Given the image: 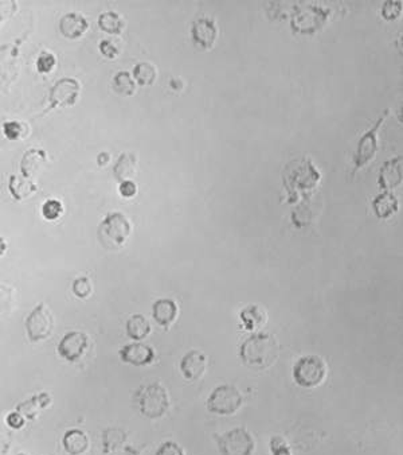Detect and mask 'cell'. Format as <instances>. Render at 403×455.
<instances>
[{
	"instance_id": "6da1fadb",
	"label": "cell",
	"mask_w": 403,
	"mask_h": 455,
	"mask_svg": "<svg viewBox=\"0 0 403 455\" xmlns=\"http://www.w3.org/2000/svg\"><path fill=\"white\" fill-rule=\"evenodd\" d=\"M280 356V345L276 337L256 333L244 341L239 347L242 362L253 369H266L272 367Z\"/></svg>"
},
{
	"instance_id": "7a4b0ae2",
	"label": "cell",
	"mask_w": 403,
	"mask_h": 455,
	"mask_svg": "<svg viewBox=\"0 0 403 455\" xmlns=\"http://www.w3.org/2000/svg\"><path fill=\"white\" fill-rule=\"evenodd\" d=\"M131 230V223L125 215L113 212L100 223L97 228V239L108 251H117L127 242Z\"/></svg>"
},
{
	"instance_id": "3957f363",
	"label": "cell",
	"mask_w": 403,
	"mask_h": 455,
	"mask_svg": "<svg viewBox=\"0 0 403 455\" xmlns=\"http://www.w3.org/2000/svg\"><path fill=\"white\" fill-rule=\"evenodd\" d=\"M136 402L142 415L148 419L163 418L169 408L166 388L159 383L148 384L136 392Z\"/></svg>"
},
{
	"instance_id": "277c9868",
	"label": "cell",
	"mask_w": 403,
	"mask_h": 455,
	"mask_svg": "<svg viewBox=\"0 0 403 455\" xmlns=\"http://www.w3.org/2000/svg\"><path fill=\"white\" fill-rule=\"evenodd\" d=\"M327 374V365L319 356L309 354L297 361L293 367V380L303 388L320 385Z\"/></svg>"
},
{
	"instance_id": "5b68a950",
	"label": "cell",
	"mask_w": 403,
	"mask_h": 455,
	"mask_svg": "<svg viewBox=\"0 0 403 455\" xmlns=\"http://www.w3.org/2000/svg\"><path fill=\"white\" fill-rule=\"evenodd\" d=\"M24 327L28 341L33 344H38L50 338L54 329V318L50 309L43 302L38 303L27 315L24 321Z\"/></svg>"
},
{
	"instance_id": "8992f818",
	"label": "cell",
	"mask_w": 403,
	"mask_h": 455,
	"mask_svg": "<svg viewBox=\"0 0 403 455\" xmlns=\"http://www.w3.org/2000/svg\"><path fill=\"white\" fill-rule=\"evenodd\" d=\"M242 395L234 385H219L207 400V409L211 414L229 416L236 414L242 406Z\"/></svg>"
},
{
	"instance_id": "52a82bcc",
	"label": "cell",
	"mask_w": 403,
	"mask_h": 455,
	"mask_svg": "<svg viewBox=\"0 0 403 455\" xmlns=\"http://www.w3.org/2000/svg\"><path fill=\"white\" fill-rule=\"evenodd\" d=\"M80 83L75 78H61L50 88L48 92V107L42 116L48 115L53 109L73 107L80 97Z\"/></svg>"
},
{
	"instance_id": "ba28073f",
	"label": "cell",
	"mask_w": 403,
	"mask_h": 455,
	"mask_svg": "<svg viewBox=\"0 0 403 455\" xmlns=\"http://www.w3.org/2000/svg\"><path fill=\"white\" fill-rule=\"evenodd\" d=\"M389 109H384L383 111V113H382V116H380L378 121L375 123V126L371 128V130H368L360 139H359V142H357V147H356V153L355 155H354V165H355V170H354V173H355L356 170H359V168H365L366 165H368L375 155H377V153H378V132H380V127L383 126V123H384V120L387 118V115H389Z\"/></svg>"
},
{
	"instance_id": "9c48e42d",
	"label": "cell",
	"mask_w": 403,
	"mask_h": 455,
	"mask_svg": "<svg viewBox=\"0 0 403 455\" xmlns=\"http://www.w3.org/2000/svg\"><path fill=\"white\" fill-rule=\"evenodd\" d=\"M216 442L222 455H251L254 451V439L244 427L225 432Z\"/></svg>"
},
{
	"instance_id": "30bf717a",
	"label": "cell",
	"mask_w": 403,
	"mask_h": 455,
	"mask_svg": "<svg viewBox=\"0 0 403 455\" xmlns=\"http://www.w3.org/2000/svg\"><path fill=\"white\" fill-rule=\"evenodd\" d=\"M89 347V337L83 332H69L61 338L57 353L69 362H77L83 359Z\"/></svg>"
},
{
	"instance_id": "8fae6325",
	"label": "cell",
	"mask_w": 403,
	"mask_h": 455,
	"mask_svg": "<svg viewBox=\"0 0 403 455\" xmlns=\"http://www.w3.org/2000/svg\"><path fill=\"white\" fill-rule=\"evenodd\" d=\"M191 38H192V42L202 50L213 48L218 38V29L214 24L213 19L206 16L198 18L191 27Z\"/></svg>"
},
{
	"instance_id": "7c38bea8",
	"label": "cell",
	"mask_w": 403,
	"mask_h": 455,
	"mask_svg": "<svg viewBox=\"0 0 403 455\" xmlns=\"http://www.w3.org/2000/svg\"><path fill=\"white\" fill-rule=\"evenodd\" d=\"M119 354L122 362L131 364L133 367H147L155 359L154 349L140 342H133L121 347Z\"/></svg>"
},
{
	"instance_id": "4fadbf2b",
	"label": "cell",
	"mask_w": 403,
	"mask_h": 455,
	"mask_svg": "<svg viewBox=\"0 0 403 455\" xmlns=\"http://www.w3.org/2000/svg\"><path fill=\"white\" fill-rule=\"evenodd\" d=\"M402 155L395 156L392 160H386L380 170L378 185L380 189L390 190L401 186L402 183Z\"/></svg>"
},
{
	"instance_id": "5bb4252c",
	"label": "cell",
	"mask_w": 403,
	"mask_h": 455,
	"mask_svg": "<svg viewBox=\"0 0 403 455\" xmlns=\"http://www.w3.org/2000/svg\"><path fill=\"white\" fill-rule=\"evenodd\" d=\"M207 369V359L199 350L187 352L180 361V371L186 380H198Z\"/></svg>"
},
{
	"instance_id": "9a60e30c",
	"label": "cell",
	"mask_w": 403,
	"mask_h": 455,
	"mask_svg": "<svg viewBox=\"0 0 403 455\" xmlns=\"http://www.w3.org/2000/svg\"><path fill=\"white\" fill-rule=\"evenodd\" d=\"M89 30L88 19L78 12H69L60 21V31L68 39H78Z\"/></svg>"
},
{
	"instance_id": "2e32d148",
	"label": "cell",
	"mask_w": 403,
	"mask_h": 455,
	"mask_svg": "<svg viewBox=\"0 0 403 455\" xmlns=\"http://www.w3.org/2000/svg\"><path fill=\"white\" fill-rule=\"evenodd\" d=\"M48 162V153L41 148H30L24 153L21 160V171L24 178L33 180Z\"/></svg>"
},
{
	"instance_id": "e0dca14e",
	"label": "cell",
	"mask_w": 403,
	"mask_h": 455,
	"mask_svg": "<svg viewBox=\"0 0 403 455\" xmlns=\"http://www.w3.org/2000/svg\"><path fill=\"white\" fill-rule=\"evenodd\" d=\"M152 317L155 322L162 327H169V324H174L178 317V306L175 300H157L152 306Z\"/></svg>"
},
{
	"instance_id": "ac0fdd59",
	"label": "cell",
	"mask_w": 403,
	"mask_h": 455,
	"mask_svg": "<svg viewBox=\"0 0 403 455\" xmlns=\"http://www.w3.org/2000/svg\"><path fill=\"white\" fill-rule=\"evenodd\" d=\"M62 446L68 454L83 455L89 449V438L83 430L71 429L65 432L62 438Z\"/></svg>"
},
{
	"instance_id": "d6986e66",
	"label": "cell",
	"mask_w": 403,
	"mask_h": 455,
	"mask_svg": "<svg viewBox=\"0 0 403 455\" xmlns=\"http://www.w3.org/2000/svg\"><path fill=\"white\" fill-rule=\"evenodd\" d=\"M51 404V396L48 392H42L39 395L33 396L31 399L18 404L16 412H19L24 419L34 420L39 411L48 408Z\"/></svg>"
},
{
	"instance_id": "ffe728a7",
	"label": "cell",
	"mask_w": 403,
	"mask_h": 455,
	"mask_svg": "<svg viewBox=\"0 0 403 455\" xmlns=\"http://www.w3.org/2000/svg\"><path fill=\"white\" fill-rule=\"evenodd\" d=\"M38 190L36 183L23 175H11L9 180V192L15 201H24Z\"/></svg>"
},
{
	"instance_id": "44dd1931",
	"label": "cell",
	"mask_w": 403,
	"mask_h": 455,
	"mask_svg": "<svg viewBox=\"0 0 403 455\" xmlns=\"http://www.w3.org/2000/svg\"><path fill=\"white\" fill-rule=\"evenodd\" d=\"M136 173H137V156L131 153H122L113 168L115 178L121 183L124 180H131Z\"/></svg>"
},
{
	"instance_id": "7402d4cb",
	"label": "cell",
	"mask_w": 403,
	"mask_h": 455,
	"mask_svg": "<svg viewBox=\"0 0 403 455\" xmlns=\"http://www.w3.org/2000/svg\"><path fill=\"white\" fill-rule=\"evenodd\" d=\"M372 209L378 218H390L394 213L398 212V200L392 193H382L374 198Z\"/></svg>"
},
{
	"instance_id": "603a6c76",
	"label": "cell",
	"mask_w": 403,
	"mask_h": 455,
	"mask_svg": "<svg viewBox=\"0 0 403 455\" xmlns=\"http://www.w3.org/2000/svg\"><path fill=\"white\" fill-rule=\"evenodd\" d=\"M127 334L135 341H142L151 333V324L142 314H135L127 321Z\"/></svg>"
},
{
	"instance_id": "cb8c5ba5",
	"label": "cell",
	"mask_w": 403,
	"mask_h": 455,
	"mask_svg": "<svg viewBox=\"0 0 403 455\" xmlns=\"http://www.w3.org/2000/svg\"><path fill=\"white\" fill-rule=\"evenodd\" d=\"M98 27L109 36H120L124 29V24L117 12L107 11L100 15Z\"/></svg>"
},
{
	"instance_id": "d4e9b609",
	"label": "cell",
	"mask_w": 403,
	"mask_h": 455,
	"mask_svg": "<svg viewBox=\"0 0 403 455\" xmlns=\"http://www.w3.org/2000/svg\"><path fill=\"white\" fill-rule=\"evenodd\" d=\"M241 319L245 324V327L250 330V332H254L257 329H260L262 324H265L266 321V315L263 310H261L260 307L257 306H249L246 309H244L241 312Z\"/></svg>"
},
{
	"instance_id": "484cf974",
	"label": "cell",
	"mask_w": 403,
	"mask_h": 455,
	"mask_svg": "<svg viewBox=\"0 0 403 455\" xmlns=\"http://www.w3.org/2000/svg\"><path fill=\"white\" fill-rule=\"evenodd\" d=\"M127 444V432L121 429H107L103 432V446L104 453L109 454L110 451L119 449Z\"/></svg>"
},
{
	"instance_id": "4316f807",
	"label": "cell",
	"mask_w": 403,
	"mask_h": 455,
	"mask_svg": "<svg viewBox=\"0 0 403 455\" xmlns=\"http://www.w3.org/2000/svg\"><path fill=\"white\" fill-rule=\"evenodd\" d=\"M133 81H136L137 84L142 86H148L152 85L156 80V68L150 62H139L135 68H133Z\"/></svg>"
},
{
	"instance_id": "83f0119b",
	"label": "cell",
	"mask_w": 403,
	"mask_h": 455,
	"mask_svg": "<svg viewBox=\"0 0 403 455\" xmlns=\"http://www.w3.org/2000/svg\"><path fill=\"white\" fill-rule=\"evenodd\" d=\"M113 89L121 96H132L136 92V85L130 72H119L113 78Z\"/></svg>"
},
{
	"instance_id": "f1b7e54d",
	"label": "cell",
	"mask_w": 403,
	"mask_h": 455,
	"mask_svg": "<svg viewBox=\"0 0 403 455\" xmlns=\"http://www.w3.org/2000/svg\"><path fill=\"white\" fill-rule=\"evenodd\" d=\"M3 133L10 142H18L28 135V126L26 123L18 121V120L6 121L3 124Z\"/></svg>"
},
{
	"instance_id": "f546056e",
	"label": "cell",
	"mask_w": 403,
	"mask_h": 455,
	"mask_svg": "<svg viewBox=\"0 0 403 455\" xmlns=\"http://www.w3.org/2000/svg\"><path fill=\"white\" fill-rule=\"evenodd\" d=\"M71 290H73V294H74L77 298L86 300V298H89L90 294H92V282H90V279H89L88 276L77 277V279H74V282H73Z\"/></svg>"
},
{
	"instance_id": "4dcf8cb0",
	"label": "cell",
	"mask_w": 403,
	"mask_h": 455,
	"mask_svg": "<svg viewBox=\"0 0 403 455\" xmlns=\"http://www.w3.org/2000/svg\"><path fill=\"white\" fill-rule=\"evenodd\" d=\"M63 215V205L58 200H48L42 206V216L48 221H56Z\"/></svg>"
},
{
	"instance_id": "1f68e13d",
	"label": "cell",
	"mask_w": 403,
	"mask_h": 455,
	"mask_svg": "<svg viewBox=\"0 0 403 455\" xmlns=\"http://www.w3.org/2000/svg\"><path fill=\"white\" fill-rule=\"evenodd\" d=\"M36 71L41 74H48L54 71L57 65V58L50 51H42L36 60Z\"/></svg>"
},
{
	"instance_id": "d6a6232c",
	"label": "cell",
	"mask_w": 403,
	"mask_h": 455,
	"mask_svg": "<svg viewBox=\"0 0 403 455\" xmlns=\"http://www.w3.org/2000/svg\"><path fill=\"white\" fill-rule=\"evenodd\" d=\"M401 12H402V3L401 1L389 0V1H384L382 6V16L386 21H394V19L399 18Z\"/></svg>"
},
{
	"instance_id": "836d02e7",
	"label": "cell",
	"mask_w": 403,
	"mask_h": 455,
	"mask_svg": "<svg viewBox=\"0 0 403 455\" xmlns=\"http://www.w3.org/2000/svg\"><path fill=\"white\" fill-rule=\"evenodd\" d=\"M14 305V288L0 282V312L11 310Z\"/></svg>"
},
{
	"instance_id": "e575fe53",
	"label": "cell",
	"mask_w": 403,
	"mask_h": 455,
	"mask_svg": "<svg viewBox=\"0 0 403 455\" xmlns=\"http://www.w3.org/2000/svg\"><path fill=\"white\" fill-rule=\"evenodd\" d=\"M271 451L273 455H292L289 444L281 436H273L271 439Z\"/></svg>"
},
{
	"instance_id": "d590c367",
	"label": "cell",
	"mask_w": 403,
	"mask_h": 455,
	"mask_svg": "<svg viewBox=\"0 0 403 455\" xmlns=\"http://www.w3.org/2000/svg\"><path fill=\"white\" fill-rule=\"evenodd\" d=\"M155 455H184V451L177 442L167 441L159 446Z\"/></svg>"
},
{
	"instance_id": "8d00e7d4",
	"label": "cell",
	"mask_w": 403,
	"mask_h": 455,
	"mask_svg": "<svg viewBox=\"0 0 403 455\" xmlns=\"http://www.w3.org/2000/svg\"><path fill=\"white\" fill-rule=\"evenodd\" d=\"M100 51L105 58L109 60H115L119 56V48L109 39H104L100 42Z\"/></svg>"
},
{
	"instance_id": "74e56055",
	"label": "cell",
	"mask_w": 403,
	"mask_h": 455,
	"mask_svg": "<svg viewBox=\"0 0 403 455\" xmlns=\"http://www.w3.org/2000/svg\"><path fill=\"white\" fill-rule=\"evenodd\" d=\"M6 423H7L9 427H11L14 430H21V429H23L26 420H24L23 416H22L19 412L15 411V412H10V414L7 415Z\"/></svg>"
},
{
	"instance_id": "f35d334b",
	"label": "cell",
	"mask_w": 403,
	"mask_h": 455,
	"mask_svg": "<svg viewBox=\"0 0 403 455\" xmlns=\"http://www.w3.org/2000/svg\"><path fill=\"white\" fill-rule=\"evenodd\" d=\"M119 192L124 198H132L137 194V186L133 180H124L120 183Z\"/></svg>"
},
{
	"instance_id": "ab89813d",
	"label": "cell",
	"mask_w": 403,
	"mask_h": 455,
	"mask_svg": "<svg viewBox=\"0 0 403 455\" xmlns=\"http://www.w3.org/2000/svg\"><path fill=\"white\" fill-rule=\"evenodd\" d=\"M16 11V1H0V22Z\"/></svg>"
},
{
	"instance_id": "60d3db41",
	"label": "cell",
	"mask_w": 403,
	"mask_h": 455,
	"mask_svg": "<svg viewBox=\"0 0 403 455\" xmlns=\"http://www.w3.org/2000/svg\"><path fill=\"white\" fill-rule=\"evenodd\" d=\"M107 455H140V451H139L137 449L132 447L130 444H124V446H121L119 449L110 451V453Z\"/></svg>"
},
{
	"instance_id": "b9f144b4",
	"label": "cell",
	"mask_w": 403,
	"mask_h": 455,
	"mask_svg": "<svg viewBox=\"0 0 403 455\" xmlns=\"http://www.w3.org/2000/svg\"><path fill=\"white\" fill-rule=\"evenodd\" d=\"M11 447V439L9 435L0 432V455H6Z\"/></svg>"
},
{
	"instance_id": "7bdbcfd3",
	"label": "cell",
	"mask_w": 403,
	"mask_h": 455,
	"mask_svg": "<svg viewBox=\"0 0 403 455\" xmlns=\"http://www.w3.org/2000/svg\"><path fill=\"white\" fill-rule=\"evenodd\" d=\"M109 160H110V155H109L108 153H101L100 155L97 156V163H98V166H101V168L107 166L108 163H109Z\"/></svg>"
},
{
	"instance_id": "ee69618b",
	"label": "cell",
	"mask_w": 403,
	"mask_h": 455,
	"mask_svg": "<svg viewBox=\"0 0 403 455\" xmlns=\"http://www.w3.org/2000/svg\"><path fill=\"white\" fill-rule=\"evenodd\" d=\"M169 86H171V89H174V91H182L183 89V81L180 80V78H172L171 81H169Z\"/></svg>"
},
{
	"instance_id": "f6af8a7d",
	"label": "cell",
	"mask_w": 403,
	"mask_h": 455,
	"mask_svg": "<svg viewBox=\"0 0 403 455\" xmlns=\"http://www.w3.org/2000/svg\"><path fill=\"white\" fill-rule=\"evenodd\" d=\"M6 251H7V242L0 236V257L6 253Z\"/></svg>"
}]
</instances>
